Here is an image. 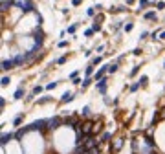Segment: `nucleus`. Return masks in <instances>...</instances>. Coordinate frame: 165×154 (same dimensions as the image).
Wrapping results in <instances>:
<instances>
[{"mask_svg": "<svg viewBox=\"0 0 165 154\" xmlns=\"http://www.w3.org/2000/svg\"><path fill=\"white\" fill-rule=\"evenodd\" d=\"M62 123H64V119H61L59 116H55L52 119H48V128H50V130H55V128H59Z\"/></svg>", "mask_w": 165, "mask_h": 154, "instance_id": "nucleus-1", "label": "nucleus"}, {"mask_svg": "<svg viewBox=\"0 0 165 154\" xmlns=\"http://www.w3.org/2000/svg\"><path fill=\"white\" fill-rule=\"evenodd\" d=\"M46 125H48V119H39V121H33L31 125H28V128L29 130H42Z\"/></svg>", "mask_w": 165, "mask_h": 154, "instance_id": "nucleus-2", "label": "nucleus"}, {"mask_svg": "<svg viewBox=\"0 0 165 154\" xmlns=\"http://www.w3.org/2000/svg\"><path fill=\"white\" fill-rule=\"evenodd\" d=\"M94 127H96V125H94L92 121H84L81 125V130H83L84 136H90V134H94Z\"/></svg>", "mask_w": 165, "mask_h": 154, "instance_id": "nucleus-3", "label": "nucleus"}, {"mask_svg": "<svg viewBox=\"0 0 165 154\" xmlns=\"http://www.w3.org/2000/svg\"><path fill=\"white\" fill-rule=\"evenodd\" d=\"M105 72H108V66H103L101 70H97L96 72V75H94V79H96V81H101V79H105L103 75H105Z\"/></svg>", "mask_w": 165, "mask_h": 154, "instance_id": "nucleus-4", "label": "nucleus"}, {"mask_svg": "<svg viewBox=\"0 0 165 154\" xmlns=\"http://www.w3.org/2000/svg\"><path fill=\"white\" fill-rule=\"evenodd\" d=\"M28 132H29L28 127L26 128H18V130L15 132V140H22V136H24V134H28Z\"/></svg>", "mask_w": 165, "mask_h": 154, "instance_id": "nucleus-5", "label": "nucleus"}, {"mask_svg": "<svg viewBox=\"0 0 165 154\" xmlns=\"http://www.w3.org/2000/svg\"><path fill=\"white\" fill-rule=\"evenodd\" d=\"M31 9H33V2H31V0H26L24 6H22V13H29Z\"/></svg>", "mask_w": 165, "mask_h": 154, "instance_id": "nucleus-6", "label": "nucleus"}, {"mask_svg": "<svg viewBox=\"0 0 165 154\" xmlns=\"http://www.w3.org/2000/svg\"><path fill=\"white\" fill-rule=\"evenodd\" d=\"M13 62H15V66H20L22 62H26V55H15Z\"/></svg>", "mask_w": 165, "mask_h": 154, "instance_id": "nucleus-7", "label": "nucleus"}, {"mask_svg": "<svg viewBox=\"0 0 165 154\" xmlns=\"http://www.w3.org/2000/svg\"><path fill=\"white\" fill-rule=\"evenodd\" d=\"M97 90L101 92V94H105V92H107V79H101V81L97 83Z\"/></svg>", "mask_w": 165, "mask_h": 154, "instance_id": "nucleus-8", "label": "nucleus"}, {"mask_svg": "<svg viewBox=\"0 0 165 154\" xmlns=\"http://www.w3.org/2000/svg\"><path fill=\"white\" fill-rule=\"evenodd\" d=\"M13 66H15L13 61H2V70H4V72H6V70H11Z\"/></svg>", "mask_w": 165, "mask_h": 154, "instance_id": "nucleus-9", "label": "nucleus"}, {"mask_svg": "<svg viewBox=\"0 0 165 154\" xmlns=\"http://www.w3.org/2000/svg\"><path fill=\"white\" fill-rule=\"evenodd\" d=\"M121 147H123V140H121V138H117V140L114 141V147H112V151H114V152H117Z\"/></svg>", "mask_w": 165, "mask_h": 154, "instance_id": "nucleus-10", "label": "nucleus"}, {"mask_svg": "<svg viewBox=\"0 0 165 154\" xmlns=\"http://www.w3.org/2000/svg\"><path fill=\"white\" fill-rule=\"evenodd\" d=\"M11 6H13V0H7V2H6V0H2V13H6Z\"/></svg>", "mask_w": 165, "mask_h": 154, "instance_id": "nucleus-11", "label": "nucleus"}, {"mask_svg": "<svg viewBox=\"0 0 165 154\" xmlns=\"http://www.w3.org/2000/svg\"><path fill=\"white\" fill-rule=\"evenodd\" d=\"M72 99H73V94L66 92V94H64V96H62V99H61V101H62V103H70V101H72Z\"/></svg>", "mask_w": 165, "mask_h": 154, "instance_id": "nucleus-12", "label": "nucleus"}, {"mask_svg": "<svg viewBox=\"0 0 165 154\" xmlns=\"http://www.w3.org/2000/svg\"><path fill=\"white\" fill-rule=\"evenodd\" d=\"M24 97V88H17V92H15V99H22Z\"/></svg>", "mask_w": 165, "mask_h": 154, "instance_id": "nucleus-13", "label": "nucleus"}, {"mask_svg": "<svg viewBox=\"0 0 165 154\" xmlns=\"http://www.w3.org/2000/svg\"><path fill=\"white\" fill-rule=\"evenodd\" d=\"M145 18H147V20H156V13H154V11H147V13H145Z\"/></svg>", "mask_w": 165, "mask_h": 154, "instance_id": "nucleus-14", "label": "nucleus"}, {"mask_svg": "<svg viewBox=\"0 0 165 154\" xmlns=\"http://www.w3.org/2000/svg\"><path fill=\"white\" fill-rule=\"evenodd\" d=\"M9 140H11V134H6V132H4V134H2V141H0V143H2V147L6 145Z\"/></svg>", "mask_w": 165, "mask_h": 154, "instance_id": "nucleus-15", "label": "nucleus"}, {"mask_svg": "<svg viewBox=\"0 0 165 154\" xmlns=\"http://www.w3.org/2000/svg\"><path fill=\"white\" fill-rule=\"evenodd\" d=\"M110 138H112V134H110V132H103V136H101V140H99V141L105 143V141H108Z\"/></svg>", "mask_w": 165, "mask_h": 154, "instance_id": "nucleus-16", "label": "nucleus"}, {"mask_svg": "<svg viewBox=\"0 0 165 154\" xmlns=\"http://www.w3.org/2000/svg\"><path fill=\"white\" fill-rule=\"evenodd\" d=\"M84 73H86V77H92V73H94V64H90L86 70H84Z\"/></svg>", "mask_w": 165, "mask_h": 154, "instance_id": "nucleus-17", "label": "nucleus"}, {"mask_svg": "<svg viewBox=\"0 0 165 154\" xmlns=\"http://www.w3.org/2000/svg\"><path fill=\"white\" fill-rule=\"evenodd\" d=\"M90 83H92V77H86L83 81V84H81V88H86V86H90Z\"/></svg>", "mask_w": 165, "mask_h": 154, "instance_id": "nucleus-18", "label": "nucleus"}, {"mask_svg": "<svg viewBox=\"0 0 165 154\" xmlns=\"http://www.w3.org/2000/svg\"><path fill=\"white\" fill-rule=\"evenodd\" d=\"M116 72H117V64H112V66L108 64V73H116Z\"/></svg>", "mask_w": 165, "mask_h": 154, "instance_id": "nucleus-19", "label": "nucleus"}, {"mask_svg": "<svg viewBox=\"0 0 165 154\" xmlns=\"http://www.w3.org/2000/svg\"><path fill=\"white\" fill-rule=\"evenodd\" d=\"M24 2H26V0H13V6H18L22 9V6H24Z\"/></svg>", "mask_w": 165, "mask_h": 154, "instance_id": "nucleus-20", "label": "nucleus"}, {"mask_svg": "<svg viewBox=\"0 0 165 154\" xmlns=\"http://www.w3.org/2000/svg\"><path fill=\"white\" fill-rule=\"evenodd\" d=\"M20 123H22V116H17V117L13 119V125H15V127H17V125H20Z\"/></svg>", "mask_w": 165, "mask_h": 154, "instance_id": "nucleus-21", "label": "nucleus"}, {"mask_svg": "<svg viewBox=\"0 0 165 154\" xmlns=\"http://www.w3.org/2000/svg\"><path fill=\"white\" fill-rule=\"evenodd\" d=\"M139 86H141V83H139V81H138V83H134L132 86H130V92H136V90H138Z\"/></svg>", "mask_w": 165, "mask_h": 154, "instance_id": "nucleus-22", "label": "nucleus"}, {"mask_svg": "<svg viewBox=\"0 0 165 154\" xmlns=\"http://www.w3.org/2000/svg\"><path fill=\"white\" fill-rule=\"evenodd\" d=\"M101 130H103V125H101V123H97V125L94 127V134H97V132H101Z\"/></svg>", "mask_w": 165, "mask_h": 154, "instance_id": "nucleus-23", "label": "nucleus"}, {"mask_svg": "<svg viewBox=\"0 0 165 154\" xmlns=\"http://www.w3.org/2000/svg\"><path fill=\"white\" fill-rule=\"evenodd\" d=\"M9 83H11V81H9V77H2V83H0V84H2V86H7Z\"/></svg>", "mask_w": 165, "mask_h": 154, "instance_id": "nucleus-24", "label": "nucleus"}, {"mask_svg": "<svg viewBox=\"0 0 165 154\" xmlns=\"http://www.w3.org/2000/svg\"><path fill=\"white\" fill-rule=\"evenodd\" d=\"M147 6H149V2H147V0H139V7H141V9H145Z\"/></svg>", "mask_w": 165, "mask_h": 154, "instance_id": "nucleus-25", "label": "nucleus"}, {"mask_svg": "<svg viewBox=\"0 0 165 154\" xmlns=\"http://www.w3.org/2000/svg\"><path fill=\"white\" fill-rule=\"evenodd\" d=\"M50 99H52V97H42V99H39L37 103H39V105H44V103H48Z\"/></svg>", "mask_w": 165, "mask_h": 154, "instance_id": "nucleus-26", "label": "nucleus"}, {"mask_svg": "<svg viewBox=\"0 0 165 154\" xmlns=\"http://www.w3.org/2000/svg\"><path fill=\"white\" fill-rule=\"evenodd\" d=\"M139 83H141V86H147V83H149V79H147V77H145V75H143L141 79H139Z\"/></svg>", "mask_w": 165, "mask_h": 154, "instance_id": "nucleus-27", "label": "nucleus"}, {"mask_svg": "<svg viewBox=\"0 0 165 154\" xmlns=\"http://www.w3.org/2000/svg\"><path fill=\"white\" fill-rule=\"evenodd\" d=\"M66 59H68L66 55H62V57H59V59H57V62H59V64H64V62H66Z\"/></svg>", "mask_w": 165, "mask_h": 154, "instance_id": "nucleus-28", "label": "nucleus"}, {"mask_svg": "<svg viewBox=\"0 0 165 154\" xmlns=\"http://www.w3.org/2000/svg\"><path fill=\"white\" fill-rule=\"evenodd\" d=\"M88 154H101V151H99V149L96 147V149H90V151H88Z\"/></svg>", "mask_w": 165, "mask_h": 154, "instance_id": "nucleus-29", "label": "nucleus"}, {"mask_svg": "<svg viewBox=\"0 0 165 154\" xmlns=\"http://www.w3.org/2000/svg\"><path fill=\"white\" fill-rule=\"evenodd\" d=\"M55 86H57V83H48V84H46V88H48V90H53Z\"/></svg>", "mask_w": 165, "mask_h": 154, "instance_id": "nucleus-30", "label": "nucleus"}, {"mask_svg": "<svg viewBox=\"0 0 165 154\" xmlns=\"http://www.w3.org/2000/svg\"><path fill=\"white\" fill-rule=\"evenodd\" d=\"M81 114H83V116H88V114H90V107H84Z\"/></svg>", "mask_w": 165, "mask_h": 154, "instance_id": "nucleus-31", "label": "nucleus"}, {"mask_svg": "<svg viewBox=\"0 0 165 154\" xmlns=\"http://www.w3.org/2000/svg\"><path fill=\"white\" fill-rule=\"evenodd\" d=\"M158 119H165V108H163V110H160V114H158Z\"/></svg>", "mask_w": 165, "mask_h": 154, "instance_id": "nucleus-32", "label": "nucleus"}, {"mask_svg": "<svg viewBox=\"0 0 165 154\" xmlns=\"http://www.w3.org/2000/svg\"><path fill=\"white\" fill-rule=\"evenodd\" d=\"M37 22H39V26H37V28H41V24H42V17H41V13H37Z\"/></svg>", "mask_w": 165, "mask_h": 154, "instance_id": "nucleus-33", "label": "nucleus"}, {"mask_svg": "<svg viewBox=\"0 0 165 154\" xmlns=\"http://www.w3.org/2000/svg\"><path fill=\"white\" fill-rule=\"evenodd\" d=\"M75 29H77V24H73V26H70V28H68V33H73Z\"/></svg>", "mask_w": 165, "mask_h": 154, "instance_id": "nucleus-34", "label": "nucleus"}, {"mask_svg": "<svg viewBox=\"0 0 165 154\" xmlns=\"http://www.w3.org/2000/svg\"><path fill=\"white\" fill-rule=\"evenodd\" d=\"M92 29H94V31H99V29H101V24H96V22H94V28H92Z\"/></svg>", "mask_w": 165, "mask_h": 154, "instance_id": "nucleus-35", "label": "nucleus"}, {"mask_svg": "<svg viewBox=\"0 0 165 154\" xmlns=\"http://www.w3.org/2000/svg\"><path fill=\"white\" fill-rule=\"evenodd\" d=\"M84 35H86V37H92V35H94V29H86V31H84Z\"/></svg>", "mask_w": 165, "mask_h": 154, "instance_id": "nucleus-36", "label": "nucleus"}, {"mask_svg": "<svg viewBox=\"0 0 165 154\" xmlns=\"http://www.w3.org/2000/svg\"><path fill=\"white\" fill-rule=\"evenodd\" d=\"M86 13L90 15V17H94V13H96V7H90V9H88V11H86Z\"/></svg>", "mask_w": 165, "mask_h": 154, "instance_id": "nucleus-37", "label": "nucleus"}, {"mask_svg": "<svg viewBox=\"0 0 165 154\" xmlns=\"http://www.w3.org/2000/svg\"><path fill=\"white\" fill-rule=\"evenodd\" d=\"M103 22V15H97V18H96V24H101Z\"/></svg>", "mask_w": 165, "mask_h": 154, "instance_id": "nucleus-38", "label": "nucleus"}, {"mask_svg": "<svg viewBox=\"0 0 165 154\" xmlns=\"http://www.w3.org/2000/svg\"><path fill=\"white\" fill-rule=\"evenodd\" d=\"M101 62V57H96V59H92V64H99Z\"/></svg>", "mask_w": 165, "mask_h": 154, "instance_id": "nucleus-39", "label": "nucleus"}, {"mask_svg": "<svg viewBox=\"0 0 165 154\" xmlns=\"http://www.w3.org/2000/svg\"><path fill=\"white\" fill-rule=\"evenodd\" d=\"M138 68H139V66H134V68H132V72H130V75H132V77L138 73Z\"/></svg>", "mask_w": 165, "mask_h": 154, "instance_id": "nucleus-40", "label": "nucleus"}, {"mask_svg": "<svg viewBox=\"0 0 165 154\" xmlns=\"http://www.w3.org/2000/svg\"><path fill=\"white\" fill-rule=\"evenodd\" d=\"M132 28H134L132 24H127V26H125V31H132Z\"/></svg>", "mask_w": 165, "mask_h": 154, "instance_id": "nucleus-41", "label": "nucleus"}, {"mask_svg": "<svg viewBox=\"0 0 165 154\" xmlns=\"http://www.w3.org/2000/svg\"><path fill=\"white\" fill-rule=\"evenodd\" d=\"M41 90H42L41 86H35V88H33V96H35V94H39V92H41Z\"/></svg>", "mask_w": 165, "mask_h": 154, "instance_id": "nucleus-42", "label": "nucleus"}, {"mask_svg": "<svg viewBox=\"0 0 165 154\" xmlns=\"http://www.w3.org/2000/svg\"><path fill=\"white\" fill-rule=\"evenodd\" d=\"M156 7H158V9H163V7H165V4H163V2H158V4H156Z\"/></svg>", "mask_w": 165, "mask_h": 154, "instance_id": "nucleus-43", "label": "nucleus"}, {"mask_svg": "<svg viewBox=\"0 0 165 154\" xmlns=\"http://www.w3.org/2000/svg\"><path fill=\"white\" fill-rule=\"evenodd\" d=\"M77 75H79V72L75 70V72H73V73H72V75H70V77H72V79H77Z\"/></svg>", "mask_w": 165, "mask_h": 154, "instance_id": "nucleus-44", "label": "nucleus"}, {"mask_svg": "<svg viewBox=\"0 0 165 154\" xmlns=\"http://www.w3.org/2000/svg\"><path fill=\"white\" fill-rule=\"evenodd\" d=\"M72 4H73V6H79V4H81V0H72Z\"/></svg>", "mask_w": 165, "mask_h": 154, "instance_id": "nucleus-45", "label": "nucleus"}, {"mask_svg": "<svg viewBox=\"0 0 165 154\" xmlns=\"http://www.w3.org/2000/svg\"><path fill=\"white\" fill-rule=\"evenodd\" d=\"M160 39H165V31H163V33H162V35H160Z\"/></svg>", "mask_w": 165, "mask_h": 154, "instance_id": "nucleus-46", "label": "nucleus"}, {"mask_svg": "<svg viewBox=\"0 0 165 154\" xmlns=\"http://www.w3.org/2000/svg\"><path fill=\"white\" fill-rule=\"evenodd\" d=\"M134 2V0H127V4H132Z\"/></svg>", "mask_w": 165, "mask_h": 154, "instance_id": "nucleus-47", "label": "nucleus"}, {"mask_svg": "<svg viewBox=\"0 0 165 154\" xmlns=\"http://www.w3.org/2000/svg\"><path fill=\"white\" fill-rule=\"evenodd\" d=\"M163 68H165V64H163Z\"/></svg>", "mask_w": 165, "mask_h": 154, "instance_id": "nucleus-48", "label": "nucleus"}]
</instances>
